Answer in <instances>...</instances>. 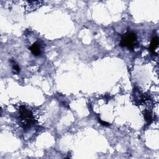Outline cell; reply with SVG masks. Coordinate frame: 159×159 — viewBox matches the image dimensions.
Masks as SVG:
<instances>
[{
	"mask_svg": "<svg viewBox=\"0 0 159 159\" xmlns=\"http://www.w3.org/2000/svg\"><path fill=\"white\" fill-rule=\"evenodd\" d=\"M158 44H159L158 38L157 37H155L153 38L152 40L151 43H150V44L149 50H150V51L152 54H155V55H157V54L155 52V51H156L157 49L158 48Z\"/></svg>",
	"mask_w": 159,
	"mask_h": 159,
	"instance_id": "obj_4",
	"label": "cell"
},
{
	"mask_svg": "<svg viewBox=\"0 0 159 159\" xmlns=\"http://www.w3.org/2000/svg\"><path fill=\"white\" fill-rule=\"evenodd\" d=\"M99 122L101 123V124H102L103 126H109V124L105 122V121H101L100 119H99Z\"/></svg>",
	"mask_w": 159,
	"mask_h": 159,
	"instance_id": "obj_7",
	"label": "cell"
},
{
	"mask_svg": "<svg viewBox=\"0 0 159 159\" xmlns=\"http://www.w3.org/2000/svg\"><path fill=\"white\" fill-rule=\"evenodd\" d=\"M19 119L21 122V126L24 129L31 128L34 123V119L31 111L24 106H21L19 109Z\"/></svg>",
	"mask_w": 159,
	"mask_h": 159,
	"instance_id": "obj_1",
	"label": "cell"
},
{
	"mask_svg": "<svg viewBox=\"0 0 159 159\" xmlns=\"http://www.w3.org/2000/svg\"><path fill=\"white\" fill-rule=\"evenodd\" d=\"M120 46L127 47L130 50H133L137 46V39L135 33L128 32L124 34L121 39Z\"/></svg>",
	"mask_w": 159,
	"mask_h": 159,
	"instance_id": "obj_2",
	"label": "cell"
},
{
	"mask_svg": "<svg viewBox=\"0 0 159 159\" xmlns=\"http://www.w3.org/2000/svg\"><path fill=\"white\" fill-rule=\"evenodd\" d=\"M32 54L35 56H39L41 54V45L37 42L34 43L29 48Z\"/></svg>",
	"mask_w": 159,
	"mask_h": 159,
	"instance_id": "obj_3",
	"label": "cell"
},
{
	"mask_svg": "<svg viewBox=\"0 0 159 159\" xmlns=\"http://www.w3.org/2000/svg\"><path fill=\"white\" fill-rule=\"evenodd\" d=\"M11 63H12V65H13V69L16 71V72H19V71H20V68H19V66H18V65L16 63V62L14 61V60H11Z\"/></svg>",
	"mask_w": 159,
	"mask_h": 159,
	"instance_id": "obj_6",
	"label": "cell"
},
{
	"mask_svg": "<svg viewBox=\"0 0 159 159\" xmlns=\"http://www.w3.org/2000/svg\"><path fill=\"white\" fill-rule=\"evenodd\" d=\"M144 117H145V120L147 121V122L150 124L152 121V114H150V112L149 111H146L145 112H144Z\"/></svg>",
	"mask_w": 159,
	"mask_h": 159,
	"instance_id": "obj_5",
	"label": "cell"
}]
</instances>
